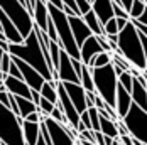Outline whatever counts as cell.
I'll list each match as a JSON object with an SVG mask.
<instances>
[{"label":"cell","instance_id":"1","mask_svg":"<svg viewBox=\"0 0 147 145\" xmlns=\"http://www.w3.org/2000/svg\"><path fill=\"white\" fill-rule=\"evenodd\" d=\"M10 56H15V58L22 59L24 62H27L29 66H32L37 72L42 74L46 81H51L53 79V71L49 69L47 62L44 59V54L41 51V46H39V41H37V36L34 29L29 32V36L24 39V42L20 44H9V51H7Z\"/></svg>","mask_w":147,"mask_h":145},{"label":"cell","instance_id":"2","mask_svg":"<svg viewBox=\"0 0 147 145\" xmlns=\"http://www.w3.org/2000/svg\"><path fill=\"white\" fill-rule=\"evenodd\" d=\"M117 49L118 54L122 58H125L135 69L139 71H146L147 68V56L142 49V44L139 41L137 29L130 24V20L127 22V26L122 30H118L117 34Z\"/></svg>","mask_w":147,"mask_h":145},{"label":"cell","instance_id":"3","mask_svg":"<svg viewBox=\"0 0 147 145\" xmlns=\"http://www.w3.org/2000/svg\"><path fill=\"white\" fill-rule=\"evenodd\" d=\"M47 5V12H49V17L54 24V29H56V34H58V44L61 46L63 51L68 52V56L73 59H80V47L76 46V41H74L73 34H71V29H69V22H68V15L64 14L63 10H59L56 7Z\"/></svg>","mask_w":147,"mask_h":145},{"label":"cell","instance_id":"4","mask_svg":"<svg viewBox=\"0 0 147 145\" xmlns=\"http://www.w3.org/2000/svg\"><path fill=\"white\" fill-rule=\"evenodd\" d=\"M93 78L95 93L102 98L108 106H115V89H117V74L113 71L112 62L100 68H90Z\"/></svg>","mask_w":147,"mask_h":145},{"label":"cell","instance_id":"5","mask_svg":"<svg viewBox=\"0 0 147 145\" xmlns=\"http://www.w3.org/2000/svg\"><path fill=\"white\" fill-rule=\"evenodd\" d=\"M0 144L26 145L22 135V118L0 103Z\"/></svg>","mask_w":147,"mask_h":145},{"label":"cell","instance_id":"6","mask_svg":"<svg viewBox=\"0 0 147 145\" xmlns=\"http://www.w3.org/2000/svg\"><path fill=\"white\" fill-rule=\"evenodd\" d=\"M0 9L12 20L15 29L22 36V39H26L34 27V20L29 15V12L26 10V7L19 0H0Z\"/></svg>","mask_w":147,"mask_h":145},{"label":"cell","instance_id":"7","mask_svg":"<svg viewBox=\"0 0 147 145\" xmlns=\"http://www.w3.org/2000/svg\"><path fill=\"white\" fill-rule=\"evenodd\" d=\"M120 122L123 123V127L127 128L129 135L132 138L146 142L147 138V111L146 110L139 108L135 103H132L129 111L120 118Z\"/></svg>","mask_w":147,"mask_h":145},{"label":"cell","instance_id":"8","mask_svg":"<svg viewBox=\"0 0 147 145\" xmlns=\"http://www.w3.org/2000/svg\"><path fill=\"white\" fill-rule=\"evenodd\" d=\"M41 122L44 123L53 145H78L76 138L71 135L68 125H61L58 122H54L51 116H42Z\"/></svg>","mask_w":147,"mask_h":145},{"label":"cell","instance_id":"9","mask_svg":"<svg viewBox=\"0 0 147 145\" xmlns=\"http://www.w3.org/2000/svg\"><path fill=\"white\" fill-rule=\"evenodd\" d=\"M12 61L15 62V66L20 69L22 79L27 83V86H29L30 89L39 91V89H41V86H42V83L46 81L44 78H42V74H41V72H37L34 68H32V66H29L27 62H24L22 59L15 58V56H12Z\"/></svg>","mask_w":147,"mask_h":145},{"label":"cell","instance_id":"10","mask_svg":"<svg viewBox=\"0 0 147 145\" xmlns=\"http://www.w3.org/2000/svg\"><path fill=\"white\" fill-rule=\"evenodd\" d=\"M56 72H58V81H63V83H80L73 66H71V58L63 49L59 52V62H58V68H56Z\"/></svg>","mask_w":147,"mask_h":145},{"label":"cell","instance_id":"11","mask_svg":"<svg viewBox=\"0 0 147 145\" xmlns=\"http://www.w3.org/2000/svg\"><path fill=\"white\" fill-rule=\"evenodd\" d=\"M63 86H64V91H66L68 98L71 100L73 106L76 108V111L78 113L85 111L86 110V103H85V93L86 91L83 89V86L80 83H63Z\"/></svg>","mask_w":147,"mask_h":145},{"label":"cell","instance_id":"12","mask_svg":"<svg viewBox=\"0 0 147 145\" xmlns=\"http://www.w3.org/2000/svg\"><path fill=\"white\" fill-rule=\"evenodd\" d=\"M68 22H69V29H71V34H73L74 41H76V46L80 47L85 39H88L91 36V30L88 29V26L85 24V20L81 19V15H69L68 17Z\"/></svg>","mask_w":147,"mask_h":145},{"label":"cell","instance_id":"13","mask_svg":"<svg viewBox=\"0 0 147 145\" xmlns=\"http://www.w3.org/2000/svg\"><path fill=\"white\" fill-rule=\"evenodd\" d=\"M3 85H5V89L14 95V96H20V98H27L30 100V88L27 86V83L24 79H17L14 76H9L3 79Z\"/></svg>","mask_w":147,"mask_h":145},{"label":"cell","instance_id":"14","mask_svg":"<svg viewBox=\"0 0 147 145\" xmlns=\"http://www.w3.org/2000/svg\"><path fill=\"white\" fill-rule=\"evenodd\" d=\"M102 46L98 44V41H96V36H90L88 39H85L83 41V44L80 46V61L83 62V64H88V61L95 54H98V52H102Z\"/></svg>","mask_w":147,"mask_h":145},{"label":"cell","instance_id":"15","mask_svg":"<svg viewBox=\"0 0 147 145\" xmlns=\"http://www.w3.org/2000/svg\"><path fill=\"white\" fill-rule=\"evenodd\" d=\"M0 26H2V32L5 36V39L9 41V44H20L24 42L22 36L19 34V30L15 29V26L12 24V20L7 17V14L0 9Z\"/></svg>","mask_w":147,"mask_h":145},{"label":"cell","instance_id":"16","mask_svg":"<svg viewBox=\"0 0 147 145\" xmlns=\"http://www.w3.org/2000/svg\"><path fill=\"white\" fill-rule=\"evenodd\" d=\"M130 105H132L130 93H129V91H125V89L117 83V89H115V106H113V108H115V111H117L118 120L125 115L127 111H129Z\"/></svg>","mask_w":147,"mask_h":145},{"label":"cell","instance_id":"17","mask_svg":"<svg viewBox=\"0 0 147 145\" xmlns=\"http://www.w3.org/2000/svg\"><path fill=\"white\" fill-rule=\"evenodd\" d=\"M91 3V10L95 12L96 15V19L100 20V24H103L108 20V19H112L113 17V10H112V0H91L90 2Z\"/></svg>","mask_w":147,"mask_h":145},{"label":"cell","instance_id":"18","mask_svg":"<svg viewBox=\"0 0 147 145\" xmlns=\"http://www.w3.org/2000/svg\"><path fill=\"white\" fill-rule=\"evenodd\" d=\"M41 133V122H29L22 120V135H24V144L36 145Z\"/></svg>","mask_w":147,"mask_h":145},{"label":"cell","instance_id":"19","mask_svg":"<svg viewBox=\"0 0 147 145\" xmlns=\"http://www.w3.org/2000/svg\"><path fill=\"white\" fill-rule=\"evenodd\" d=\"M47 19H49V12H47V5L42 0H36V5H34V12H32V20H34V26H37L41 30L46 32L47 27Z\"/></svg>","mask_w":147,"mask_h":145},{"label":"cell","instance_id":"20","mask_svg":"<svg viewBox=\"0 0 147 145\" xmlns=\"http://www.w3.org/2000/svg\"><path fill=\"white\" fill-rule=\"evenodd\" d=\"M130 98L132 103H135L139 108L147 111V88L140 85L135 78L132 79V89H130Z\"/></svg>","mask_w":147,"mask_h":145},{"label":"cell","instance_id":"21","mask_svg":"<svg viewBox=\"0 0 147 145\" xmlns=\"http://www.w3.org/2000/svg\"><path fill=\"white\" fill-rule=\"evenodd\" d=\"M100 115V113H98ZM100 132L107 137H112V138H118V130H117V122L112 120L110 116L100 115Z\"/></svg>","mask_w":147,"mask_h":145},{"label":"cell","instance_id":"22","mask_svg":"<svg viewBox=\"0 0 147 145\" xmlns=\"http://www.w3.org/2000/svg\"><path fill=\"white\" fill-rule=\"evenodd\" d=\"M56 85H58V81H44L42 83V86L39 89V95H41V98H44L47 101H51L53 105H56L58 103V91H56Z\"/></svg>","mask_w":147,"mask_h":145},{"label":"cell","instance_id":"23","mask_svg":"<svg viewBox=\"0 0 147 145\" xmlns=\"http://www.w3.org/2000/svg\"><path fill=\"white\" fill-rule=\"evenodd\" d=\"M81 19L85 20V24L88 26V29L91 30V34H93V36H102V34H103L102 24H100V20L96 19V15H95V12H93L91 9H90L86 14L81 15Z\"/></svg>","mask_w":147,"mask_h":145},{"label":"cell","instance_id":"24","mask_svg":"<svg viewBox=\"0 0 147 145\" xmlns=\"http://www.w3.org/2000/svg\"><path fill=\"white\" fill-rule=\"evenodd\" d=\"M15 103H17V108H19V116H20L22 120L29 115V113H32V111H37V106L30 101V100H27V98L15 96Z\"/></svg>","mask_w":147,"mask_h":145},{"label":"cell","instance_id":"25","mask_svg":"<svg viewBox=\"0 0 147 145\" xmlns=\"http://www.w3.org/2000/svg\"><path fill=\"white\" fill-rule=\"evenodd\" d=\"M112 62V52H107V51H102L98 54H95L93 58L88 61V68H100V66H105V64H110Z\"/></svg>","mask_w":147,"mask_h":145},{"label":"cell","instance_id":"26","mask_svg":"<svg viewBox=\"0 0 147 145\" xmlns=\"http://www.w3.org/2000/svg\"><path fill=\"white\" fill-rule=\"evenodd\" d=\"M80 85L83 86L85 91H95V88H93V78H91V69H90L86 64H83V66H81Z\"/></svg>","mask_w":147,"mask_h":145},{"label":"cell","instance_id":"27","mask_svg":"<svg viewBox=\"0 0 147 145\" xmlns=\"http://www.w3.org/2000/svg\"><path fill=\"white\" fill-rule=\"evenodd\" d=\"M147 10V2L146 0H132L130 9H129V19H137Z\"/></svg>","mask_w":147,"mask_h":145},{"label":"cell","instance_id":"28","mask_svg":"<svg viewBox=\"0 0 147 145\" xmlns=\"http://www.w3.org/2000/svg\"><path fill=\"white\" fill-rule=\"evenodd\" d=\"M59 52H61V46L56 41H49V59L53 64V71H56L59 62Z\"/></svg>","mask_w":147,"mask_h":145},{"label":"cell","instance_id":"29","mask_svg":"<svg viewBox=\"0 0 147 145\" xmlns=\"http://www.w3.org/2000/svg\"><path fill=\"white\" fill-rule=\"evenodd\" d=\"M86 111H88V118H90V123H91V130L100 132V115H98V108H96V106H90V108H86Z\"/></svg>","mask_w":147,"mask_h":145},{"label":"cell","instance_id":"30","mask_svg":"<svg viewBox=\"0 0 147 145\" xmlns=\"http://www.w3.org/2000/svg\"><path fill=\"white\" fill-rule=\"evenodd\" d=\"M132 79H134V76L129 71H123L120 76H117V83L123 88L125 91H129V93H130V89H132Z\"/></svg>","mask_w":147,"mask_h":145},{"label":"cell","instance_id":"31","mask_svg":"<svg viewBox=\"0 0 147 145\" xmlns=\"http://www.w3.org/2000/svg\"><path fill=\"white\" fill-rule=\"evenodd\" d=\"M49 116H51L54 122L61 123V125H68V122H66V118H64V115H63V111L59 110L56 105H54V108H53V111H51V115H49Z\"/></svg>","mask_w":147,"mask_h":145},{"label":"cell","instance_id":"32","mask_svg":"<svg viewBox=\"0 0 147 145\" xmlns=\"http://www.w3.org/2000/svg\"><path fill=\"white\" fill-rule=\"evenodd\" d=\"M112 10H113V17H123V19H129L127 10H125L120 3H117V2L112 3Z\"/></svg>","mask_w":147,"mask_h":145},{"label":"cell","instance_id":"33","mask_svg":"<svg viewBox=\"0 0 147 145\" xmlns=\"http://www.w3.org/2000/svg\"><path fill=\"white\" fill-rule=\"evenodd\" d=\"M74 2H76V7H78V12H80V15L86 14L90 9H91L90 0H74Z\"/></svg>","mask_w":147,"mask_h":145},{"label":"cell","instance_id":"34","mask_svg":"<svg viewBox=\"0 0 147 145\" xmlns=\"http://www.w3.org/2000/svg\"><path fill=\"white\" fill-rule=\"evenodd\" d=\"M78 140H85V142H90V144H95V135H93V130H83L78 133Z\"/></svg>","mask_w":147,"mask_h":145},{"label":"cell","instance_id":"35","mask_svg":"<svg viewBox=\"0 0 147 145\" xmlns=\"http://www.w3.org/2000/svg\"><path fill=\"white\" fill-rule=\"evenodd\" d=\"M80 123H81V125H85V128H86V130H91V123H90L88 111H86V110L80 113Z\"/></svg>","mask_w":147,"mask_h":145},{"label":"cell","instance_id":"36","mask_svg":"<svg viewBox=\"0 0 147 145\" xmlns=\"http://www.w3.org/2000/svg\"><path fill=\"white\" fill-rule=\"evenodd\" d=\"M71 66H73L74 72H76V76H78V79H80V74H81V66H83V62H81L80 59H73V58H71Z\"/></svg>","mask_w":147,"mask_h":145},{"label":"cell","instance_id":"37","mask_svg":"<svg viewBox=\"0 0 147 145\" xmlns=\"http://www.w3.org/2000/svg\"><path fill=\"white\" fill-rule=\"evenodd\" d=\"M129 20H130V24H132V26L139 30V32H146V34H147V26H144L142 22H139L137 19H129Z\"/></svg>","mask_w":147,"mask_h":145},{"label":"cell","instance_id":"38","mask_svg":"<svg viewBox=\"0 0 147 145\" xmlns=\"http://www.w3.org/2000/svg\"><path fill=\"white\" fill-rule=\"evenodd\" d=\"M127 22H129V19H123V17H115V24H117V29L122 30L125 26H127Z\"/></svg>","mask_w":147,"mask_h":145},{"label":"cell","instance_id":"39","mask_svg":"<svg viewBox=\"0 0 147 145\" xmlns=\"http://www.w3.org/2000/svg\"><path fill=\"white\" fill-rule=\"evenodd\" d=\"M39 100H41V95H39V91H36V89H30V101L37 106V105H39Z\"/></svg>","mask_w":147,"mask_h":145},{"label":"cell","instance_id":"40","mask_svg":"<svg viewBox=\"0 0 147 145\" xmlns=\"http://www.w3.org/2000/svg\"><path fill=\"white\" fill-rule=\"evenodd\" d=\"M118 142H120V145H132V137L130 135H120Z\"/></svg>","mask_w":147,"mask_h":145},{"label":"cell","instance_id":"41","mask_svg":"<svg viewBox=\"0 0 147 145\" xmlns=\"http://www.w3.org/2000/svg\"><path fill=\"white\" fill-rule=\"evenodd\" d=\"M0 103L9 108V91H0Z\"/></svg>","mask_w":147,"mask_h":145},{"label":"cell","instance_id":"42","mask_svg":"<svg viewBox=\"0 0 147 145\" xmlns=\"http://www.w3.org/2000/svg\"><path fill=\"white\" fill-rule=\"evenodd\" d=\"M24 120H29V122H41V115H39L37 111H32V113H29Z\"/></svg>","mask_w":147,"mask_h":145},{"label":"cell","instance_id":"43","mask_svg":"<svg viewBox=\"0 0 147 145\" xmlns=\"http://www.w3.org/2000/svg\"><path fill=\"white\" fill-rule=\"evenodd\" d=\"M46 2H47L49 5H53V7H56V9H59V10H63V7H64L61 0H46Z\"/></svg>","mask_w":147,"mask_h":145},{"label":"cell","instance_id":"44","mask_svg":"<svg viewBox=\"0 0 147 145\" xmlns=\"http://www.w3.org/2000/svg\"><path fill=\"white\" fill-rule=\"evenodd\" d=\"M130 3H132V0H120V5L127 10V14H129V9H130Z\"/></svg>","mask_w":147,"mask_h":145},{"label":"cell","instance_id":"45","mask_svg":"<svg viewBox=\"0 0 147 145\" xmlns=\"http://www.w3.org/2000/svg\"><path fill=\"white\" fill-rule=\"evenodd\" d=\"M137 20H139V22H142L144 26H147V10L142 15H139V17H137Z\"/></svg>","mask_w":147,"mask_h":145},{"label":"cell","instance_id":"46","mask_svg":"<svg viewBox=\"0 0 147 145\" xmlns=\"http://www.w3.org/2000/svg\"><path fill=\"white\" fill-rule=\"evenodd\" d=\"M36 145H46L44 138H42V137H41V133H39V138H37V142H36Z\"/></svg>","mask_w":147,"mask_h":145},{"label":"cell","instance_id":"47","mask_svg":"<svg viewBox=\"0 0 147 145\" xmlns=\"http://www.w3.org/2000/svg\"><path fill=\"white\" fill-rule=\"evenodd\" d=\"M132 145H147L146 142H140V140H135V138H132Z\"/></svg>","mask_w":147,"mask_h":145},{"label":"cell","instance_id":"48","mask_svg":"<svg viewBox=\"0 0 147 145\" xmlns=\"http://www.w3.org/2000/svg\"><path fill=\"white\" fill-rule=\"evenodd\" d=\"M80 145H95V144H90V142H85V140H78Z\"/></svg>","mask_w":147,"mask_h":145},{"label":"cell","instance_id":"49","mask_svg":"<svg viewBox=\"0 0 147 145\" xmlns=\"http://www.w3.org/2000/svg\"><path fill=\"white\" fill-rule=\"evenodd\" d=\"M0 91H7V89H5V85H3V81H0Z\"/></svg>","mask_w":147,"mask_h":145},{"label":"cell","instance_id":"50","mask_svg":"<svg viewBox=\"0 0 147 145\" xmlns=\"http://www.w3.org/2000/svg\"><path fill=\"white\" fill-rule=\"evenodd\" d=\"M0 145H5V144H0Z\"/></svg>","mask_w":147,"mask_h":145},{"label":"cell","instance_id":"51","mask_svg":"<svg viewBox=\"0 0 147 145\" xmlns=\"http://www.w3.org/2000/svg\"><path fill=\"white\" fill-rule=\"evenodd\" d=\"M90 2H91V0H90Z\"/></svg>","mask_w":147,"mask_h":145}]
</instances>
